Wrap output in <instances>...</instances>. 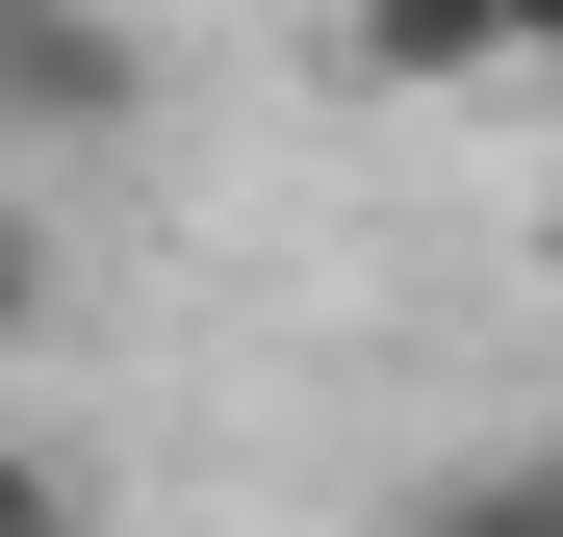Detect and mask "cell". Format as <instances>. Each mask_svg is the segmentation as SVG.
Returning a JSON list of instances; mask_svg holds the SVG:
<instances>
[{"label": "cell", "mask_w": 563, "mask_h": 537, "mask_svg": "<svg viewBox=\"0 0 563 537\" xmlns=\"http://www.w3.org/2000/svg\"><path fill=\"white\" fill-rule=\"evenodd\" d=\"M0 128H129V26H103V0H0Z\"/></svg>", "instance_id": "6da1fadb"}, {"label": "cell", "mask_w": 563, "mask_h": 537, "mask_svg": "<svg viewBox=\"0 0 563 537\" xmlns=\"http://www.w3.org/2000/svg\"><path fill=\"white\" fill-rule=\"evenodd\" d=\"M385 77H563V0H333Z\"/></svg>", "instance_id": "7a4b0ae2"}, {"label": "cell", "mask_w": 563, "mask_h": 537, "mask_svg": "<svg viewBox=\"0 0 563 537\" xmlns=\"http://www.w3.org/2000/svg\"><path fill=\"white\" fill-rule=\"evenodd\" d=\"M385 537H563V435H512V461H435Z\"/></svg>", "instance_id": "3957f363"}, {"label": "cell", "mask_w": 563, "mask_h": 537, "mask_svg": "<svg viewBox=\"0 0 563 537\" xmlns=\"http://www.w3.org/2000/svg\"><path fill=\"white\" fill-rule=\"evenodd\" d=\"M0 537H103V461H77L52 410H0Z\"/></svg>", "instance_id": "277c9868"}, {"label": "cell", "mask_w": 563, "mask_h": 537, "mask_svg": "<svg viewBox=\"0 0 563 537\" xmlns=\"http://www.w3.org/2000/svg\"><path fill=\"white\" fill-rule=\"evenodd\" d=\"M26 333H52V231L0 205V358H26Z\"/></svg>", "instance_id": "5b68a950"}, {"label": "cell", "mask_w": 563, "mask_h": 537, "mask_svg": "<svg viewBox=\"0 0 563 537\" xmlns=\"http://www.w3.org/2000/svg\"><path fill=\"white\" fill-rule=\"evenodd\" d=\"M0 154H26V128H0Z\"/></svg>", "instance_id": "8992f818"}]
</instances>
